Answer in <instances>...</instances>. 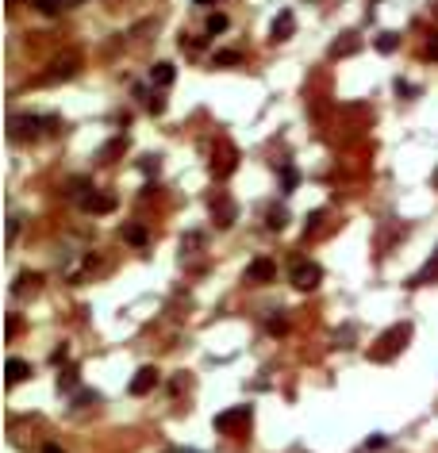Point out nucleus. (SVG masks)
Returning <instances> with one entry per match:
<instances>
[{"instance_id": "f257e3e1", "label": "nucleus", "mask_w": 438, "mask_h": 453, "mask_svg": "<svg viewBox=\"0 0 438 453\" xmlns=\"http://www.w3.org/2000/svg\"><path fill=\"white\" fill-rule=\"evenodd\" d=\"M42 131H62V119L58 116H12L8 119V135L16 138V143H23V138H39Z\"/></svg>"}, {"instance_id": "f03ea898", "label": "nucleus", "mask_w": 438, "mask_h": 453, "mask_svg": "<svg viewBox=\"0 0 438 453\" xmlns=\"http://www.w3.org/2000/svg\"><path fill=\"white\" fill-rule=\"evenodd\" d=\"M77 69H81V58L73 54V50H66V54H58V58L47 66V73L35 77V85H62V81H69Z\"/></svg>"}, {"instance_id": "7ed1b4c3", "label": "nucleus", "mask_w": 438, "mask_h": 453, "mask_svg": "<svg viewBox=\"0 0 438 453\" xmlns=\"http://www.w3.org/2000/svg\"><path fill=\"white\" fill-rule=\"evenodd\" d=\"M215 146H219V154L212 158V173L223 181V177L234 173V146L231 143H215Z\"/></svg>"}, {"instance_id": "20e7f679", "label": "nucleus", "mask_w": 438, "mask_h": 453, "mask_svg": "<svg viewBox=\"0 0 438 453\" xmlns=\"http://www.w3.org/2000/svg\"><path fill=\"white\" fill-rule=\"evenodd\" d=\"M319 265H312V261H304V265H296V269H292V284H296V289L300 292H308V289H315V284H319Z\"/></svg>"}, {"instance_id": "39448f33", "label": "nucleus", "mask_w": 438, "mask_h": 453, "mask_svg": "<svg viewBox=\"0 0 438 453\" xmlns=\"http://www.w3.org/2000/svg\"><path fill=\"white\" fill-rule=\"evenodd\" d=\"M81 208H85V212H93V215H108L112 208H116V196H100V193H93V188H85V196H81Z\"/></svg>"}, {"instance_id": "423d86ee", "label": "nucleus", "mask_w": 438, "mask_h": 453, "mask_svg": "<svg viewBox=\"0 0 438 453\" xmlns=\"http://www.w3.org/2000/svg\"><path fill=\"white\" fill-rule=\"evenodd\" d=\"M292 27H296V20H292V12L284 8L281 16L273 20V27H269V39H273V42H284V39L292 35Z\"/></svg>"}, {"instance_id": "0eeeda50", "label": "nucleus", "mask_w": 438, "mask_h": 453, "mask_svg": "<svg viewBox=\"0 0 438 453\" xmlns=\"http://www.w3.org/2000/svg\"><path fill=\"white\" fill-rule=\"evenodd\" d=\"M208 204H212V215H215V223H219V227H231V223H234V208H231V204H227L223 196H212Z\"/></svg>"}, {"instance_id": "6e6552de", "label": "nucleus", "mask_w": 438, "mask_h": 453, "mask_svg": "<svg viewBox=\"0 0 438 453\" xmlns=\"http://www.w3.org/2000/svg\"><path fill=\"white\" fill-rule=\"evenodd\" d=\"M273 273H277V265H273L269 258H258V261H250L246 277H250V280H273Z\"/></svg>"}, {"instance_id": "1a4fd4ad", "label": "nucleus", "mask_w": 438, "mask_h": 453, "mask_svg": "<svg viewBox=\"0 0 438 453\" xmlns=\"http://www.w3.org/2000/svg\"><path fill=\"white\" fill-rule=\"evenodd\" d=\"M39 12H47V16H58V12H66V8H77L81 0H31Z\"/></svg>"}, {"instance_id": "9d476101", "label": "nucleus", "mask_w": 438, "mask_h": 453, "mask_svg": "<svg viewBox=\"0 0 438 453\" xmlns=\"http://www.w3.org/2000/svg\"><path fill=\"white\" fill-rule=\"evenodd\" d=\"M150 77H154V85H162V88H166V85H173V77H177V69H173V66H169V62H158V66H154V69H150Z\"/></svg>"}, {"instance_id": "9b49d317", "label": "nucleus", "mask_w": 438, "mask_h": 453, "mask_svg": "<svg viewBox=\"0 0 438 453\" xmlns=\"http://www.w3.org/2000/svg\"><path fill=\"white\" fill-rule=\"evenodd\" d=\"M435 277H438V250H435V258H430L427 265L411 277V284H427V280H435Z\"/></svg>"}, {"instance_id": "f8f14e48", "label": "nucleus", "mask_w": 438, "mask_h": 453, "mask_svg": "<svg viewBox=\"0 0 438 453\" xmlns=\"http://www.w3.org/2000/svg\"><path fill=\"white\" fill-rule=\"evenodd\" d=\"M123 238L131 242V246H146V227H138V223H123Z\"/></svg>"}, {"instance_id": "ddd939ff", "label": "nucleus", "mask_w": 438, "mask_h": 453, "mask_svg": "<svg viewBox=\"0 0 438 453\" xmlns=\"http://www.w3.org/2000/svg\"><path fill=\"white\" fill-rule=\"evenodd\" d=\"M154 376H158L154 369H143V373L135 376V384H131V392H135V395H143L146 388H154Z\"/></svg>"}, {"instance_id": "4468645a", "label": "nucleus", "mask_w": 438, "mask_h": 453, "mask_svg": "<svg viewBox=\"0 0 438 453\" xmlns=\"http://www.w3.org/2000/svg\"><path fill=\"white\" fill-rule=\"evenodd\" d=\"M123 150H127V138H123V135H119V138H112V143H108L104 150H100V162H112V158H116V154H123Z\"/></svg>"}, {"instance_id": "2eb2a0df", "label": "nucleus", "mask_w": 438, "mask_h": 453, "mask_svg": "<svg viewBox=\"0 0 438 453\" xmlns=\"http://www.w3.org/2000/svg\"><path fill=\"white\" fill-rule=\"evenodd\" d=\"M284 219H289V212H284V208H269V212H265V227H269V231H281Z\"/></svg>"}, {"instance_id": "dca6fc26", "label": "nucleus", "mask_w": 438, "mask_h": 453, "mask_svg": "<svg viewBox=\"0 0 438 453\" xmlns=\"http://www.w3.org/2000/svg\"><path fill=\"white\" fill-rule=\"evenodd\" d=\"M400 47V35H392V31H385V35H377V50L380 54H392V50Z\"/></svg>"}, {"instance_id": "f3484780", "label": "nucleus", "mask_w": 438, "mask_h": 453, "mask_svg": "<svg viewBox=\"0 0 438 453\" xmlns=\"http://www.w3.org/2000/svg\"><path fill=\"white\" fill-rule=\"evenodd\" d=\"M23 376H31V365L12 357V361H8V380H23Z\"/></svg>"}, {"instance_id": "a211bd4d", "label": "nucleus", "mask_w": 438, "mask_h": 453, "mask_svg": "<svg viewBox=\"0 0 438 453\" xmlns=\"http://www.w3.org/2000/svg\"><path fill=\"white\" fill-rule=\"evenodd\" d=\"M212 62H215V66H239V62H243V54H234V50H219Z\"/></svg>"}, {"instance_id": "6ab92c4d", "label": "nucleus", "mask_w": 438, "mask_h": 453, "mask_svg": "<svg viewBox=\"0 0 438 453\" xmlns=\"http://www.w3.org/2000/svg\"><path fill=\"white\" fill-rule=\"evenodd\" d=\"M219 31H227V16H223V12L208 16V35H219Z\"/></svg>"}, {"instance_id": "aec40b11", "label": "nucleus", "mask_w": 438, "mask_h": 453, "mask_svg": "<svg viewBox=\"0 0 438 453\" xmlns=\"http://www.w3.org/2000/svg\"><path fill=\"white\" fill-rule=\"evenodd\" d=\"M354 47H358V42H354V35H342L339 47H331V54H334V58H342V54H350Z\"/></svg>"}, {"instance_id": "412c9836", "label": "nucleus", "mask_w": 438, "mask_h": 453, "mask_svg": "<svg viewBox=\"0 0 438 453\" xmlns=\"http://www.w3.org/2000/svg\"><path fill=\"white\" fill-rule=\"evenodd\" d=\"M143 173H150V177H158V169H162V162H158V158H143Z\"/></svg>"}, {"instance_id": "4be33fe9", "label": "nucleus", "mask_w": 438, "mask_h": 453, "mask_svg": "<svg viewBox=\"0 0 438 453\" xmlns=\"http://www.w3.org/2000/svg\"><path fill=\"white\" fill-rule=\"evenodd\" d=\"M427 58H430V62H438V35L427 42Z\"/></svg>"}, {"instance_id": "5701e85b", "label": "nucleus", "mask_w": 438, "mask_h": 453, "mask_svg": "<svg viewBox=\"0 0 438 453\" xmlns=\"http://www.w3.org/2000/svg\"><path fill=\"white\" fill-rule=\"evenodd\" d=\"M196 4H200V8H204V4H215V0H196Z\"/></svg>"}]
</instances>
